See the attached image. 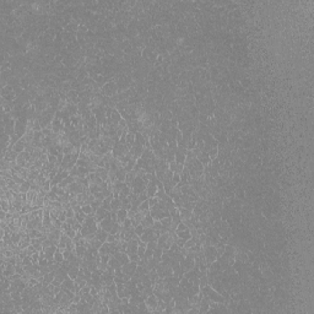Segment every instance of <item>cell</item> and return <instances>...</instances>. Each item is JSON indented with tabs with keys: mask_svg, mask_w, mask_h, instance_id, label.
<instances>
[{
	"mask_svg": "<svg viewBox=\"0 0 314 314\" xmlns=\"http://www.w3.org/2000/svg\"><path fill=\"white\" fill-rule=\"evenodd\" d=\"M172 182L177 185L178 183H180V174L178 173H173V177H172Z\"/></svg>",
	"mask_w": 314,
	"mask_h": 314,
	"instance_id": "48",
	"label": "cell"
},
{
	"mask_svg": "<svg viewBox=\"0 0 314 314\" xmlns=\"http://www.w3.org/2000/svg\"><path fill=\"white\" fill-rule=\"evenodd\" d=\"M157 248V241H150L147 243V249H151V250H155Z\"/></svg>",
	"mask_w": 314,
	"mask_h": 314,
	"instance_id": "47",
	"label": "cell"
},
{
	"mask_svg": "<svg viewBox=\"0 0 314 314\" xmlns=\"http://www.w3.org/2000/svg\"><path fill=\"white\" fill-rule=\"evenodd\" d=\"M17 157H19V153H17L16 151H14L12 148H9L8 152L5 153V156L2 157V159H6L8 161H16Z\"/></svg>",
	"mask_w": 314,
	"mask_h": 314,
	"instance_id": "11",
	"label": "cell"
},
{
	"mask_svg": "<svg viewBox=\"0 0 314 314\" xmlns=\"http://www.w3.org/2000/svg\"><path fill=\"white\" fill-rule=\"evenodd\" d=\"M85 217H86V213L82 212V210L79 211V212H75V218H76V221H79L80 224H82L85 221Z\"/></svg>",
	"mask_w": 314,
	"mask_h": 314,
	"instance_id": "34",
	"label": "cell"
},
{
	"mask_svg": "<svg viewBox=\"0 0 314 314\" xmlns=\"http://www.w3.org/2000/svg\"><path fill=\"white\" fill-rule=\"evenodd\" d=\"M10 207H11V204H10L8 200H2V210H3V211L9 212V211H10Z\"/></svg>",
	"mask_w": 314,
	"mask_h": 314,
	"instance_id": "38",
	"label": "cell"
},
{
	"mask_svg": "<svg viewBox=\"0 0 314 314\" xmlns=\"http://www.w3.org/2000/svg\"><path fill=\"white\" fill-rule=\"evenodd\" d=\"M31 259H32V263L33 264H38V261H39V252L37 250V252H35L32 255H31Z\"/></svg>",
	"mask_w": 314,
	"mask_h": 314,
	"instance_id": "45",
	"label": "cell"
},
{
	"mask_svg": "<svg viewBox=\"0 0 314 314\" xmlns=\"http://www.w3.org/2000/svg\"><path fill=\"white\" fill-rule=\"evenodd\" d=\"M79 271H80V268H79V266L73 265V266L69 269V271H68L69 277H70V278H73V280H76V278H77V276H79Z\"/></svg>",
	"mask_w": 314,
	"mask_h": 314,
	"instance_id": "20",
	"label": "cell"
},
{
	"mask_svg": "<svg viewBox=\"0 0 314 314\" xmlns=\"http://www.w3.org/2000/svg\"><path fill=\"white\" fill-rule=\"evenodd\" d=\"M117 217H118V222L119 224H123V221L125 218H128V210H125V209H119L118 211H117Z\"/></svg>",
	"mask_w": 314,
	"mask_h": 314,
	"instance_id": "14",
	"label": "cell"
},
{
	"mask_svg": "<svg viewBox=\"0 0 314 314\" xmlns=\"http://www.w3.org/2000/svg\"><path fill=\"white\" fill-rule=\"evenodd\" d=\"M134 230H135V233H136V236H138V237H140V236L144 233V230H145V228H144V226L140 224V225L135 226V227H134Z\"/></svg>",
	"mask_w": 314,
	"mask_h": 314,
	"instance_id": "43",
	"label": "cell"
},
{
	"mask_svg": "<svg viewBox=\"0 0 314 314\" xmlns=\"http://www.w3.org/2000/svg\"><path fill=\"white\" fill-rule=\"evenodd\" d=\"M145 303H146V305H147V308H148V312H155V309H156V307H157V303H159V298H157V297L152 293V295H150V296L145 299Z\"/></svg>",
	"mask_w": 314,
	"mask_h": 314,
	"instance_id": "4",
	"label": "cell"
},
{
	"mask_svg": "<svg viewBox=\"0 0 314 314\" xmlns=\"http://www.w3.org/2000/svg\"><path fill=\"white\" fill-rule=\"evenodd\" d=\"M138 199H139L141 203H142V201H145V200H147V199H148V196H147V192H146V190H144L142 193H140V194L138 195Z\"/></svg>",
	"mask_w": 314,
	"mask_h": 314,
	"instance_id": "46",
	"label": "cell"
},
{
	"mask_svg": "<svg viewBox=\"0 0 314 314\" xmlns=\"http://www.w3.org/2000/svg\"><path fill=\"white\" fill-rule=\"evenodd\" d=\"M153 222H155L153 217H152L151 215H147V216H145V217L142 218L141 225L144 226V228H147V227H152V226H153Z\"/></svg>",
	"mask_w": 314,
	"mask_h": 314,
	"instance_id": "13",
	"label": "cell"
},
{
	"mask_svg": "<svg viewBox=\"0 0 314 314\" xmlns=\"http://www.w3.org/2000/svg\"><path fill=\"white\" fill-rule=\"evenodd\" d=\"M81 210H82V212H85L86 215H90V213H92V212H95V211H93V209H92V206H91L90 204L81 206Z\"/></svg>",
	"mask_w": 314,
	"mask_h": 314,
	"instance_id": "41",
	"label": "cell"
},
{
	"mask_svg": "<svg viewBox=\"0 0 314 314\" xmlns=\"http://www.w3.org/2000/svg\"><path fill=\"white\" fill-rule=\"evenodd\" d=\"M107 212H108V210H106V209H103L102 206L101 207H98L96 211H95V220L100 224L102 220L106 217V215H107Z\"/></svg>",
	"mask_w": 314,
	"mask_h": 314,
	"instance_id": "10",
	"label": "cell"
},
{
	"mask_svg": "<svg viewBox=\"0 0 314 314\" xmlns=\"http://www.w3.org/2000/svg\"><path fill=\"white\" fill-rule=\"evenodd\" d=\"M207 297L212 301V302H216V303H224V297H222V295L221 293H218L217 291H215L213 288H211V291L209 292V295H207Z\"/></svg>",
	"mask_w": 314,
	"mask_h": 314,
	"instance_id": "7",
	"label": "cell"
},
{
	"mask_svg": "<svg viewBox=\"0 0 314 314\" xmlns=\"http://www.w3.org/2000/svg\"><path fill=\"white\" fill-rule=\"evenodd\" d=\"M95 173H96L103 182H107V180H108V169H106V168H103V167H98Z\"/></svg>",
	"mask_w": 314,
	"mask_h": 314,
	"instance_id": "12",
	"label": "cell"
},
{
	"mask_svg": "<svg viewBox=\"0 0 314 314\" xmlns=\"http://www.w3.org/2000/svg\"><path fill=\"white\" fill-rule=\"evenodd\" d=\"M177 166H178V163L176 162V161H173V162H171L169 163V171H172L173 173L177 171Z\"/></svg>",
	"mask_w": 314,
	"mask_h": 314,
	"instance_id": "52",
	"label": "cell"
},
{
	"mask_svg": "<svg viewBox=\"0 0 314 314\" xmlns=\"http://www.w3.org/2000/svg\"><path fill=\"white\" fill-rule=\"evenodd\" d=\"M198 160H199L204 166L210 165V162H211V159L209 157V155H207L206 152H201V153H200V156L198 157Z\"/></svg>",
	"mask_w": 314,
	"mask_h": 314,
	"instance_id": "22",
	"label": "cell"
},
{
	"mask_svg": "<svg viewBox=\"0 0 314 314\" xmlns=\"http://www.w3.org/2000/svg\"><path fill=\"white\" fill-rule=\"evenodd\" d=\"M16 163L19 165V166H21V167H26V163H27V161H26V159L21 155V153H19V157H17V160H16Z\"/></svg>",
	"mask_w": 314,
	"mask_h": 314,
	"instance_id": "37",
	"label": "cell"
},
{
	"mask_svg": "<svg viewBox=\"0 0 314 314\" xmlns=\"http://www.w3.org/2000/svg\"><path fill=\"white\" fill-rule=\"evenodd\" d=\"M61 290H64V291H67V290H69V291H74L75 292V280H73V278H70V277H68V278H65L64 281L61 282Z\"/></svg>",
	"mask_w": 314,
	"mask_h": 314,
	"instance_id": "6",
	"label": "cell"
},
{
	"mask_svg": "<svg viewBox=\"0 0 314 314\" xmlns=\"http://www.w3.org/2000/svg\"><path fill=\"white\" fill-rule=\"evenodd\" d=\"M108 265L109 266H112L113 269H120L121 268V264L118 261V259L115 258V257H113V255H111V258H109V260H108Z\"/></svg>",
	"mask_w": 314,
	"mask_h": 314,
	"instance_id": "25",
	"label": "cell"
},
{
	"mask_svg": "<svg viewBox=\"0 0 314 314\" xmlns=\"http://www.w3.org/2000/svg\"><path fill=\"white\" fill-rule=\"evenodd\" d=\"M217 152H218V148L217 147H213V148H211L209 152H207V155H209V157L211 160H213V159H216L217 157Z\"/></svg>",
	"mask_w": 314,
	"mask_h": 314,
	"instance_id": "42",
	"label": "cell"
},
{
	"mask_svg": "<svg viewBox=\"0 0 314 314\" xmlns=\"http://www.w3.org/2000/svg\"><path fill=\"white\" fill-rule=\"evenodd\" d=\"M11 92H14V88H12L10 85H8V86L3 87V88H2V97H5V96L10 95Z\"/></svg>",
	"mask_w": 314,
	"mask_h": 314,
	"instance_id": "33",
	"label": "cell"
},
{
	"mask_svg": "<svg viewBox=\"0 0 314 314\" xmlns=\"http://www.w3.org/2000/svg\"><path fill=\"white\" fill-rule=\"evenodd\" d=\"M96 237H97V239H100L102 243H104V242H107L108 232L104 231V230H102L101 227H98V230H97V232H96Z\"/></svg>",
	"mask_w": 314,
	"mask_h": 314,
	"instance_id": "15",
	"label": "cell"
},
{
	"mask_svg": "<svg viewBox=\"0 0 314 314\" xmlns=\"http://www.w3.org/2000/svg\"><path fill=\"white\" fill-rule=\"evenodd\" d=\"M186 228H188V227H186V226H185V225H184V224H183V222H180V224H179V225H178V226H177V232H180V231H184V230H186Z\"/></svg>",
	"mask_w": 314,
	"mask_h": 314,
	"instance_id": "54",
	"label": "cell"
},
{
	"mask_svg": "<svg viewBox=\"0 0 314 314\" xmlns=\"http://www.w3.org/2000/svg\"><path fill=\"white\" fill-rule=\"evenodd\" d=\"M26 130H27V125L26 124H23V123H20V121H17L16 120V125H15V133L20 136V138H22L25 134H26Z\"/></svg>",
	"mask_w": 314,
	"mask_h": 314,
	"instance_id": "9",
	"label": "cell"
},
{
	"mask_svg": "<svg viewBox=\"0 0 314 314\" xmlns=\"http://www.w3.org/2000/svg\"><path fill=\"white\" fill-rule=\"evenodd\" d=\"M125 142H127L130 147L135 144V134H131V133H128L127 134V138H125Z\"/></svg>",
	"mask_w": 314,
	"mask_h": 314,
	"instance_id": "31",
	"label": "cell"
},
{
	"mask_svg": "<svg viewBox=\"0 0 314 314\" xmlns=\"http://www.w3.org/2000/svg\"><path fill=\"white\" fill-rule=\"evenodd\" d=\"M86 250H87V248H86L85 245H81V244H76V245H75V253H76V255L80 257V258L84 257V254L86 253Z\"/></svg>",
	"mask_w": 314,
	"mask_h": 314,
	"instance_id": "24",
	"label": "cell"
},
{
	"mask_svg": "<svg viewBox=\"0 0 314 314\" xmlns=\"http://www.w3.org/2000/svg\"><path fill=\"white\" fill-rule=\"evenodd\" d=\"M146 248H147V244L145 243V242H139V245H138V255L141 258L144 254H145V250H146Z\"/></svg>",
	"mask_w": 314,
	"mask_h": 314,
	"instance_id": "29",
	"label": "cell"
},
{
	"mask_svg": "<svg viewBox=\"0 0 314 314\" xmlns=\"http://www.w3.org/2000/svg\"><path fill=\"white\" fill-rule=\"evenodd\" d=\"M12 180H14L15 183L20 184V185H21V184L25 182V179H23V178H22L20 174H14V176H12Z\"/></svg>",
	"mask_w": 314,
	"mask_h": 314,
	"instance_id": "44",
	"label": "cell"
},
{
	"mask_svg": "<svg viewBox=\"0 0 314 314\" xmlns=\"http://www.w3.org/2000/svg\"><path fill=\"white\" fill-rule=\"evenodd\" d=\"M25 148H26V144H25L22 140H19V141L12 146V150H14V151H16L17 153L23 152V151H25Z\"/></svg>",
	"mask_w": 314,
	"mask_h": 314,
	"instance_id": "18",
	"label": "cell"
},
{
	"mask_svg": "<svg viewBox=\"0 0 314 314\" xmlns=\"http://www.w3.org/2000/svg\"><path fill=\"white\" fill-rule=\"evenodd\" d=\"M186 152H188L186 148H180V147H178V150L176 151V160H174V161H176L177 163L184 165L185 159H186Z\"/></svg>",
	"mask_w": 314,
	"mask_h": 314,
	"instance_id": "5",
	"label": "cell"
},
{
	"mask_svg": "<svg viewBox=\"0 0 314 314\" xmlns=\"http://www.w3.org/2000/svg\"><path fill=\"white\" fill-rule=\"evenodd\" d=\"M115 241H117V238H115V234L108 233V237H107V242H109V243H113V242H115Z\"/></svg>",
	"mask_w": 314,
	"mask_h": 314,
	"instance_id": "53",
	"label": "cell"
},
{
	"mask_svg": "<svg viewBox=\"0 0 314 314\" xmlns=\"http://www.w3.org/2000/svg\"><path fill=\"white\" fill-rule=\"evenodd\" d=\"M112 226H113V221H112L111 216H109V217H104V218L102 220V221L100 222V227H101L102 230L107 231L108 233L111 232V230H112Z\"/></svg>",
	"mask_w": 314,
	"mask_h": 314,
	"instance_id": "8",
	"label": "cell"
},
{
	"mask_svg": "<svg viewBox=\"0 0 314 314\" xmlns=\"http://www.w3.org/2000/svg\"><path fill=\"white\" fill-rule=\"evenodd\" d=\"M2 274H3L4 276H6V277H10L11 275L16 274V265H12V264H8L6 269H5L4 271H2Z\"/></svg>",
	"mask_w": 314,
	"mask_h": 314,
	"instance_id": "16",
	"label": "cell"
},
{
	"mask_svg": "<svg viewBox=\"0 0 314 314\" xmlns=\"http://www.w3.org/2000/svg\"><path fill=\"white\" fill-rule=\"evenodd\" d=\"M65 233H67V236H68L69 238H73V239H74V237L76 236V231H75L74 228H70V230H68Z\"/></svg>",
	"mask_w": 314,
	"mask_h": 314,
	"instance_id": "49",
	"label": "cell"
},
{
	"mask_svg": "<svg viewBox=\"0 0 314 314\" xmlns=\"http://www.w3.org/2000/svg\"><path fill=\"white\" fill-rule=\"evenodd\" d=\"M21 277H22V275H21V274H17V272H16V274L11 275V276H10L9 278H10V281H11V282H14V281H17V280H20Z\"/></svg>",
	"mask_w": 314,
	"mask_h": 314,
	"instance_id": "50",
	"label": "cell"
},
{
	"mask_svg": "<svg viewBox=\"0 0 314 314\" xmlns=\"http://www.w3.org/2000/svg\"><path fill=\"white\" fill-rule=\"evenodd\" d=\"M101 92H102V95L106 96V97H113L114 95H117V93H118V87H117L115 81H113V80L108 81L101 88Z\"/></svg>",
	"mask_w": 314,
	"mask_h": 314,
	"instance_id": "1",
	"label": "cell"
},
{
	"mask_svg": "<svg viewBox=\"0 0 314 314\" xmlns=\"http://www.w3.org/2000/svg\"><path fill=\"white\" fill-rule=\"evenodd\" d=\"M144 148H145V147H144L142 145L135 142V144L130 147V151H129V152H130V155L134 157V159L138 160V159H140V157H141V155H142V152H144Z\"/></svg>",
	"mask_w": 314,
	"mask_h": 314,
	"instance_id": "2",
	"label": "cell"
},
{
	"mask_svg": "<svg viewBox=\"0 0 314 314\" xmlns=\"http://www.w3.org/2000/svg\"><path fill=\"white\" fill-rule=\"evenodd\" d=\"M147 210H150L148 199H147V200H145V201H142V203L140 204V206H139V211H147Z\"/></svg>",
	"mask_w": 314,
	"mask_h": 314,
	"instance_id": "39",
	"label": "cell"
},
{
	"mask_svg": "<svg viewBox=\"0 0 314 314\" xmlns=\"http://www.w3.org/2000/svg\"><path fill=\"white\" fill-rule=\"evenodd\" d=\"M63 260H64V254H63L61 250H59V249L56 248V252H55V254H54V261L61 264Z\"/></svg>",
	"mask_w": 314,
	"mask_h": 314,
	"instance_id": "30",
	"label": "cell"
},
{
	"mask_svg": "<svg viewBox=\"0 0 314 314\" xmlns=\"http://www.w3.org/2000/svg\"><path fill=\"white\" fill-rule=\"evenodd\" d=\"M29 190H31V183H29V180H25L20 185V193L21 194H27Z\"/></svg>",
	"mask_w": 314,
	"mask_h": 314,
	"instance_id": "23",
	"label": "cell"
},
{
	"mask_svg": "<svg viewBox=\"0 0 314 314\" xmlns=\"http://www.w3.org/2000/svg\"><path fill=\"white\" fill-rule=\"evenodd\" d=\"M146 140H147V139H146L141 133H136V134H135V142H138V144H140V145L144 146L145 142H146Z\"/></svg>",
	"mask_w": 314,
	"mask_h": 314,
	"instance_id": "32",
	"label": "cell"
},
{
	"mask_svg": "<svg viewBox=\"0 0 314 314\" xmlns=\"http://www.w3.org/2000/svg\"><path fill=\"white\" fill-rule=\"evenodd\" d=\"M136 266H138V263H135V261H129L128 264H125V265L121 266V271H123L124 274H127V275L133 276V275L135 274V271H136Z\"/></svg>",
	"mask_w": 314,
	"mask_h": 314,
	"instance_id": "3",
	"label": "cell"
},
{
	"mask_svg": "<svg viewBox=\"0 0 314 314\" xmlns=\"http://www.w3.org/2000/svg\"><path fill=\"white\" fill-rule=\"evenodd\" d=\"M161 222H162V225H163V226H166V227L171 226V225H172V217H171V215H169V216L163 217V218L161 220Z\"/></svg>",
	"mask_w": 314,
	"mask_h": 314,
	"instance_id": "40",
	"label": "cell"
},
{
	"mask_svg": "<svg viewBox=\"0 0 314 314\" xmlns=\"http://www.w3.org/2000/svg\"><path fill=\"white\" fill-rule=\"evenodd\" d=\"M119 209H121V200L118 198V199H114L113 198V200H112V203H111V211H114V212H117Z\"/></svg>",
	"mask_w": 314,
	"mask_h": 314,
	"instance_id": "19",
	"label": "cell"
},
{
	"mask_svg": "<svg viewBox=\"0 0 314 314\" xmlns=\"http://www.w3.org/2000/svg\"><path fill=\"white\" fill-rule=\"evenodd\" d=\"M102 201H103V200H101V199H97V198H96L95 200H93V203H92V204H90V205L92 206L93 211H96L98 207H101V206H102Z\"/></svg>",
	"mask_w": 314,
	"mask_h": 314,
	"instance_id": "35",
	"label": "cell"
},
{
	"mask_svg": "<svg viewBox=\"0 0 314 314\" xmlns=\"http://www.w3.org/2000/svg\"><path fill=\"white\" fill-rule=\"evenodd\" d=\"M117 180H119V182H125V177H127V171H125L124 168H118V171H117Z\"/></svg>",
	"mask_w": 314,
	"mask_h": 314,
	"instance_id": "27",
	"label": "cell"
},
{
	"mask_svg": "<svg viewBox=\"0 0 314 314\" xmlns=\"http://www.w3.org/2000/svg\"><path fill=\"white\" fill-rule=\"evenodd\" d=\"M46 198H47L49 201H56V200H58V194L50 190V192H48V193L46 194Z\"/></svg>",
	"mask_w": 314,
	"mask_h": 314,
	"instance_id": "36",
	"label": "cell"
},
{
	"mask_svg": "<svg viewBox=\"0 0 314 314\" xmlns=\"http://www.w3.org/2000/svg\"><path fill=\"white\" fill-rule=\"evenodd\" d=\"M177 234H178V238H182L184 241H188V239L192 238V233H190L189 228H186L184 231H180V232H177Z\"/></svg>",
	"mask_w": 314,
	"mask_h": 314,
	"instance_id": "21",
	"label": "cell"
},
{
	"mask_svg": "<svg viewBox=\"0 0 314 314\" xmlns=\"http://www.w3.org/2000/svg\"><path fill=\"white\" fill-rule=\"evenodd\" d=\"M140 259V257L138 255V253H134V254H130L129 255V260L130 261H135V263H138V260Z\"/></svg>",
	"mask_w": 314,
	"mask_h": 314,
	"instance_id": "51",
	"label": "cell"
},
{
	"mask_svg": "<svg viewBox=\"0 0 314 314\" xmlns=\"http://www.w3.org/2000/svg\"><path fill=\"white\" fill-rule=\"evenodd\" d=\"M162 254H163V249L157 245V248L153 250V255H152V258H155L156 260H159V261H161V259H162Z\"/></svg>",
	"mask_w": 314,
	"mask_h": 314,
	"instance_id": "28",
	"label": "cell"
},
{
	"mask_svg": "<svg viewBox=\"0 0 314 314\" xmlns=\"http://www.w3.org/2000/svg\"><path fill=\"white\" fill-rule=\"evenodd\" d=\"M109 119H111L113 123H119V121L121 120V115H120V113H119L117 109H113L112 113H111Z\"/></svg>",
	"mask_w": 314,
	"mask_h": 314,
	"instance_id": "26",
	"label": "cell"
},
{
	"mask_svg": "<svg viewBox=\"0 0 314 314\" xmlns=\"http://www.w3.org/2000/svg\"><path fill=\"white\" fill-rule=\"evenodd\" d=\"M155 157V153H153V151L152 150H148V148H144V152H142V155H141V159L144 160V161H151L152 159Z\"/></svg>",
	"mask_w": 314,
	"mask_h": 314,
	"instance_id": "17",
	"label": "cell"
}]
</instances>
